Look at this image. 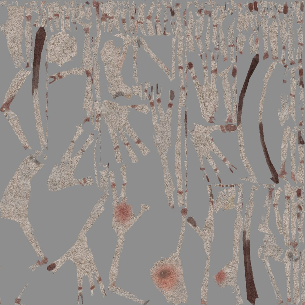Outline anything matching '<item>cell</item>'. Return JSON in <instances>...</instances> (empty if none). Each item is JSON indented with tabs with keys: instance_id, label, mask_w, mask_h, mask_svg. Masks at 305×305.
<instances>
[{
	"instance_id": "5",
	"label": "cell",
	"mask_w": 305,
	"mask_h": 305,
	"mask_svg": "<svg viewBox=\"0 0 305 305\" xmlns=\"http://www.w3.org/2000/svg\"><path fill=\"white\" fill-rule=\"evenodd\" d=\"M253 4L252 3H251L249 4V10L250 11H251V12H252V11L253 10Z\"/></svg>"
},
{
	"instance_id": "6",
	"label": "cell",
	"mask_w": 305,
	"mask_h": 305,
	"mask_svg": "<svg viewBox=\"0 0 305 305\" xmlns=\"http://www.w3.org/2000/svg\"><path fill=\"white\" fill-rule=\"evenodd\" d=\"M257 4V3L256 1H255L254 2V10L257 11H258Z\"/></svg>"
},
{
	"instance_id": "4",
	"label": "cell",
	"mask_w": 305,
	"mask_h": 305,
	"mask_svg": "<svg viewBox=\"0 0 305 305\" xmlns=\"http://www.w3.org/2000/svg\"><path fill=\"white\" fill-rule=\"evenodd\" d=\"M56 266V265L55 264H52L47 267V269L49 271H51Z\"/></svg>"
},
{
	"instance_id": "2",
	"label": "cell",
	"mask_w": 305,
	"mask_h": 305,
	"mask_svg": "<svg viewBox=\"0 0 305 305\" xmlns=\"http://www.w3.org/2000/svg\"><path fill=\"white\" fill-rule=\"evenodd\" d=\"M292 12L289 14L288 19V31L289 34L288 53L289 60L293 58L294 54L293 43V12Z\"/></svg>"
},
{
	"instance_id": "3",
	"label": "cell",
	"mask_w": 305,
	"mask_h": 305,
	"mask_svg": "<svg viewBox=\"0 0 305 305\" xmlns=\"http://www.w3.org/2000/svg\"><path fill=\"white\" fill-rule=\"evenodd\" d=\"M268 18L264 20V18L261 19V25L263 26V35L264 40V52L263 58L264 60L267 58L269 57L268 41Z\"/></svg>"
},
{
	"instance_id": "1",
	"label": "cell",
	"mask_w": 305,
	"mask_h": 305,
	"mask_svg": "<svg viewBox=\"0 0 305 305\" xmlns=\"http://www.w3.org/2000/svg\"><path fill=\"white\" fill-rule=\"evenodd\" d=\"M269 35L273 60L278 58V25L276 19H274L271 25L269 27Z\"/></svg>"
}]
</instances>
